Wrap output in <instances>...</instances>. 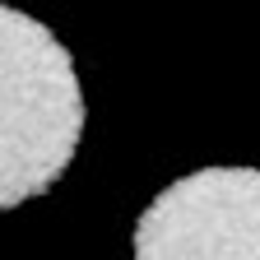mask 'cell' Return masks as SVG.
Segmentation results:
<instances>
[{
  "mask_svg": "<svg viewBox=\"0 0 260 260\" xmlns=\"http://www.w3.org/2000/svg\"><path fill=\"white\" fill-rule=\"evenodd\" d=\"M84 135V93L56 32L14 5L0 10V205L47 195Z\"/></svg>",
  "mask_w": 260,
  "mask_h": 260,
  "instance_id": "6da1fadb",
  "label": "cell"
},
{
  "mask_svg": "<svg viewBox=\"0 0 260 260\" xmlns=\"http://www.w3.org/2000/svg\"><path fill=\"white\" fill-rule=\"evenodd\" d=\"M135 260H260V172L200 168L135 223Z\"/></svg>",
  "mask_w": 260,
  "mask_h": 260,
  "instance_id": "7a4b0ae2",
  "label": "cell"
}]
</instances>
